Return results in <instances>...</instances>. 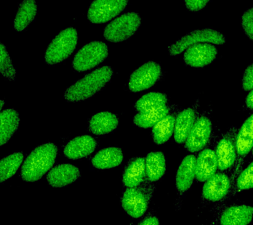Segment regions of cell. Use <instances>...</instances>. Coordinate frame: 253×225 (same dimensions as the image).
I'll list each match as a JSON object with an SVG mask.
<instances>
[{"label": "cell", "instance_id": "obj_1", "mask_svg": "<svg viewBox=\"0 0 253 225\" xmlns=\"http://www.w3.org/2000/svg\"><path fill=\"white\" fill-rule=\"evenodd\" d=\"M114 71L110 66H103L93 71L69 87L64 94L65 99L77 102L94 95L112 79Z\"/></svg>", "mask_w": 253, "mask_h": 225}, {"label": "cell", "instance_id": "obj_2", "mask_svg": "<svg viewBox=\"0 0 253 225\" xmlns=\"http://www.w3.org/2000/svg\"><path fill=\"white\" fill-rule=\"evenodd\" d=\"M57 155V148L53 143H45L36 148L22 165V179L26 181L39 180L53 167Z\"/></svg>", "mask_w": 253, "mask_h": 225}, {"label": "cell", "instance_id": "obj_3", "mask_svg": "<svg viewBox=\"0 0 253 225\" xmlns=\"http://www.w3.org/2000/svg\"><path fill=\"white\" fill-rule=\"evenodd\" d=\"M77 41V31L73 27L61 31L47 47L45 54V62L48 64H55L68 58L74 51Z\"/></svg>", "mask_w": 253, "mask_h": 225}, {"label": "cell", "instance_id": "obj_4", "mask_svg": "<svg viewBox=\"0 0 253 225\" xmlns=\"http://www.w3.org/2000/svg\"><path fill=\"white\" fill-rule=\"evenodd\" d=\"M141 24V18L137 13H125L109 23L104 29V37L113 43L122 42L130 38Z\"/></svg>", "mask_w": 253, "mask_h": 225}, {"label": "cell", "instance_id": "obj_5", "mask_svg": "<svg viewBox=\"0 0 253 225\" xmlns=\"http://www.w3.org/2000/svg\"><path fill=\"white\" fill-rule=\"evenodd\" d=\"M108 46L101 41H92L84 45L75 54L73 67L77 72H85L98 66L107 58Z\"/></svg>", "mask_w": 253, "mask_h": 225}, {"label": "cell", "instance_id": "obj_6", "mask_svg": "<svg viewBox=\"0 0 253 225\" xmlns=\"http://www.w3.org/2000/svg\"><path fill=\"white\" fill-rule=\"evenodd\" d=\"M201 43H211L215 45H223L225 43L224 35L212 29H205L192 31L182 37L169 47V54L176 56L181 54L185 49Z\"/></svg>", "mask_w": 253, "mask_h": 225}, {"label": "cell", "instance_id": "obj_7", "mask_svg": "<svg viewBox=\"0 0 253 225\" xmlns=\"http://www.w3.org/2000/svg\"><path fill=\"white\" fill-rule=\"evenodd\" d=\"M162 75L160 65L154 62H148L134 71L130 77L128 88L130 91H142L152 88Z\"/></svg>", "mask_w": 253, "mask_h": 225}, {"label": "cell", "instance_id": "obj_8", "mask_svg": "<svg viewBox=\"0 0 253 225\" xmlns=\"http://www.w3.org/2000/svg\"><path fill=\"white\" fill-rule=\"evenodd\" d=\"M126 0H96L88 11V20L93 23H106L120 14L126 6Z\"/></svg>", "mask_w": 253, "mask_h": 225}, {"label": "cell", "instance_id": "obj_9", "mask_svg": "<svg viewBox=\"0 0 253 225\" xmlns=\"http://www.w3.org/2000/svg\"><path fill=\"white\" fill-rule=\"evenodd\" d=\"M211 123L205 116L199 118L194 124L185 141V148L191 153L201 151L211 137Z\"/></svg>", "mask_w": 253, "mask_h": 225}, {"label": "cell", "instance_id": "obj_10", "mask_svg": "<svg viewBox=\"0 0 253 225\" xmlns=\"http://www.w3.org/2000/svg\"><path fill=\"white\" fill-rule=\"evenodd\" d=\"M231 190L230 179L226 174L216 173L204 183L203 197L206 200L217 202L225 198Z\"/></svg>", "mask_w": 253, "mask_h": 225}, {"label": "cell", "instance_id": "obj_11", "mask_svg": "<svg viewBox=\"0 0 253 225\" xmlns=\"http://www.w3.org/2000/svg\"><path fill=\"white\" fill-rule=\"evenodd\" d=\"M217 54V48L213 45L199 43L187 49L184 54V61L190 66L202 68L212 62Z\"/></svg>", "mask_w": 253, "mask_h": 225}, {"label": "cell", "instance_id": "obj_12", "mask_svg": "<svg viewBox=\"0 0 253 225\" xmlns=\"http://www.w3.org/2000/svg\"><path fill=\"white\" fill-rule=\"evenodd\" d=\"M148 199L143 191L137 187L127 188L122 197V206L125 211L134 219L143 216L148 209Z\"/></svg>", "mask_w": 253, "mask_h": 225}, {"label": "cell", "instance_id": "obj_13", "mask_svg": "<svg viewBox=\"0 0 253 225\" xmlns=\"http://www.w3.org/2000/svg\"><path fill=\"white\" fill-rule=\"evenodd\" d=\"M217 170L216 157L212 149H204L196 158L195 179L197 181L205 182Z\"/></svg>", "mask_w": 253, "mask_h": 225}, {"label": "cell", "instance_id": "obj_14", "mask_svg": "<svg viewBox=\"0 0 253 225\" xmlns=\"http://www.w3.org/2000/svg\"><path fill=\"white\" fill-rule=\"evenodd\" d=\"M80 177L78 168L71 164H63L53 168L47 176L51 186L61 187L74 182Z\"/></svg>", "mask_w": 253, "mask_h": 225}, {"label": "cell", "instance_id": "obj_15", "mask_svg": "<svg viewBox=\"0 0 253 225\" xmlns=\"http://www.w3.org/2000/svg\"><path fill=\"white\" fill-rule=\"evenodd\" d=\"M96 145V140L91 136H79L67 144L64 149V155L70 159H81L92 153Z\"/></svg>", "mask_w": 253, "mask_h": 225}, {"label": "cell", "instance_id": "obj_16", "mask_svg": "<svg viewBox=\"0 0 253 225\" xmlns=\"http://www.w3.org/2000/svg\"><path fill=\"white\" fill-rule=\"evenodd\" d=\"M252 219V206L235 205L227 207L223 211L219 218V225H249Z\"/></svg>", "mask_w": 253, "mask_h": 225}, {"label": "cell", "instance_id": "obj_17", "mask_svg": "<svg viewBox=\"0 0 253 225\" xmlns=\"http://www.w3.org/2000/svg\"><path fill=\"white\" fill-rule=\"evenodd\" d=\"M195 155L186 156L180 164L176 173V188L180 193H185L191 187L195 179Z\"/></svg>", "mask_w": 253, "mask_h": 225}, {"label": "cell", "instance_id": "obj_18", "mask_svg": "<svg viewBox=\"0 0 253 225\" xmlns=\"http://www.w3.org/2000/svg\"><path fill=\"white\" fill-rule=\"evenodd\" d=\"M215 154L219 171L231 169L236 162L235 145L230 137H223L219 141Z\"/></svg>", "mask_w": 253, "mask_h": 225}, {"label": "cell", "instance_id": "obj_19", "mask_svg": "<svg viewBox=\"0 0 253 225\" xmlns=\"http://www.w3.org/2000/svg\"><path fill=\"white\" fill-rule=\"evenodd\" d=\"M146 179L145 159L137 157L128 164L123 176V182L128 188L139 186Z\"/></svg>", "mask_w": 253, "mask_h": 225}, {"label": "cell", "instance_id": "obj_20", "mask_svg": "<svg viewBox=\"0 0 253 225\" xmlns=\"http://www.w3.org/2000/svg\"><path fill=\"white\" fill-rule=\"evenodd\" d=\"M124 160L122 149L118 147H108L103 149L92 158L94 167L100 170L110 169L118 167Z\"/></svg>", "mask_w": 253, "mask_h": 225}, {"label": "cell", "instance_id": "obj_21", "mask_svg": "<svg viewBox=\"0 0 253 225\" xmlns=\"http://www.w3.org/2000/svg\"><path fill=\"white\" fill-rule=\"evenodd\" d=\"M119 120L110 112H102L94 114L89 122V131L95 135H104L116 129Z\"/></svg>", "mask_w": 253, "mask_h": 225}, {"label": "cell", "instance_id": "obj_22", "mask_svg": "<svg viewBox=\"0 0 253 225\" xmlns=\"http://www.w3.org/2000/svg\"><path fill=\"white\" fill-rule=\"evenodd\" d=\"M145 159L146 179L150 182L161 179L166 171L165 156L160 151L151 152Z\"/></svg>", "mask_w": 253, "mask_h": 225}, {"label": "cell", "instance_id": "obj_23", "mask_svg": "<svg viewBox=\"0 0 253 225\" xmlns=\"http://www.w3.org/2000/svg\"><path fill=\"white\" fill-rule=\"evenodd\" d=\"M19 116L14 109H6L0 113V146L5 145L19 127Z\"/></svg>", "mask_w": 253, "mask_h": 225}, {"label": "cell", "instance_id": "obj_24", "mask_svg": "<svg viewBox=\"0 0 253 225\" xmlns=\"http://www.w3.org/2000/svg\"><path fill=\"white\" fill-rule=\"evenodd\" d=\"M195 122V111L191 108L183 110L175 119L174 139L177 143L185 142Z\"/></svg>", "mask_w": 253, "mask_h": 225}, {"label": "cell", "instance_id": "obj_25", "mask_svg": "<svg viewBox=\"0 0 253 225\" xmlns=\"http://www.w3.org/2000/svg\"><path fill=\"white\" fill-rule=\"evenodd\" d=\"M253 116H251L241 126L237 135L235 149L237 155L244 158L250 153L253 147Z\"/></svg>", "mask_w": 253, "mask_h": 225}, {"label": "cell", "instance_id": "obj_26", "mask_svg": "<svg viewBox=\"0 0 253 225\" xmlns=\"http://www.w3.org/2000/svg\"><path fill=\"white\" fill-rule=\"evenodd\" d=\"M37 13V5L34 0H25L20 3L15 21L14 28L22 31L34 20Z\"/></svg>", "mask_w": 253, "mask_h": 225}, {"label": "cell", "instance_id": "obj_27", "mask_svg": "<svg viewBox=\"0 0 253 225\" xmlns=\"http://www.w3.org/2000/svg\"><path fill=\"white\" fill-rule=\"evenodd\" d=\"M175 126V118L168 115L158 122L152 129V137L157 145L166 143L173 135Z\"/></svg>", "mask_w": 253, "mask_h": 225}, {"label": "cell", "instance_id": "obj_28", "mask_svg": "<svg viewBox=\"0 0 253 225\" xmlns=\"http://www.w3.org/2000/svg\"><path fill=\"white\" fill-rule=\"evenodd\" d=\"M169 109L166 106L145 112H139L134 116L133 122L141 128L154 127L158 122L168 115Z\"/></svg>", "mask_w": 253, "mask_h": 225}, {"label": "cell", "instance_id": "obj_29", "mask_svg": "<svg viewBox=\"0 0 253 225\" xmlns=\"http://www.w3.org/2000/svg\"><path fill=\"white\" fill-rule=\"evenodd\" d=\"M23 159V154L18 152L0 160V183L15 175Z\"/></svg>", "mask_w": 253, "mask_h": 225}, {"label": "cell", "instance_id": "obj_30", "mask_svg": "<svg viewBox=\"0 0 253 225\" xmlns=\"http://www.w3.org/2000/svg\"><path fill=\"white\" fill-rule=\"evenodd\" d=\"M167 101L168 98L166 94L152 92L144 94L139 98L134 104V107L139 112H145L166 106Z\"/></svg>", "mask_w": 253, "mask_h": 225}, {"label": "cell", "instance_id": "obj_31", "mask_svg": "<svg viewBox=\"0 0 253 225\" xmlns=\"http://www.w3.org/2000/svg\"><path fill=\"white\" fill-rule=\"evenodd\" d=\"M0 74L9 81L16 79V70L5 45L0 42Z\"/></svg>", "mask_w": 253, "mask_h": 225}, {"label": "cell", "instance_id": "obj_32", "mask_svg": "<svg viewBox=\"0 0 253 225\" xmlns=\"http://www.w3.org/2000/svg\"><path fill=\"white\" fill-rule=\"evenodd\" d=\"M253 163H251L238 176L236 180V185H235L236 191L248 190V189L253 188Z\"/></svg>", "mask_w": 253, "mask_h": 225}, {"label": "cell", "instance_id": "obj_33", "mask_svg": "<svg viewBox=\"0 0 253 225\" xmlns=\"http://www.w3.org/2000/svg\"><path fill=\"white\" fill-rule=\"evenodd\" d=\"M242 25L246 35L251 40L253 38V9L245 11L242 16Z\"/></svg>", "mask_w": 253, "mask_h": 225}, {"label": "cell", "instance_id": "obj_34", "mask_svg": "<svg viewBox=\"0 0 253 225\" xmlns=\"http://www.w3.org/2000/svg\"><path fill=\"white\" fill-rule=\"evenodd\" d=\"M253 64L245 70L243 78V88L245 90H250L253 88Z\"/></svg>", "mask_w": 253, "mask_h": 225}, {"label": "cell", "instance_id": "obj_35", "mask_svg": "<svg viewBox=\"0 0 253 225\" xmlns=\"http://www.w3.org/2000/svg\"><path fill=\"white\" fill-rule=\"evenodd\" d=\"M209 2V1H201V0H187L185 1L186 7H187L189 10L193 11H197L201 10L203 7H205L207 5V3Z\"/></svg>", "mask_w": 253, "mask_h": 225}, {"label": "cell", "instance_id": "obj_36", "mask_svg": "<svg viewBox=\"0 0 253 225\" xmlns=\"http://www.w3.org/2000/svg\"><path fill=\"white\" fill-rule=\"evenodd\" d=\"M138 225H160V221L155 216H149L144 219Z\"/></svg>", "mask_w": 253, "mask_h": 225}, {"label": "cell", "instance_id": "obj_37", "mask_svg": "<svg viewBox=\"0 0 253 225\" xmlns=\"http://www.w3.org/2000/svg\"><path fill=\"white\" fill-rule=\"evenodd\" d=\"M253 90H251V92H249L248 95L247 96L246 98V104L247 107L250 108V109L252 110L253 108Z\"/></svg>", "mask_w": 253, "mask_h": 225}, {"label": "cell", "instance_id": "obj_38", "mask_svg": "<svg viewBox=\"0 0 253 225\" xmlns=\"http://www.w3.org/2000/svg\"><path fill=\"white\" fill-rule=\"evenodd\" d=\"M4 104H5V102H4L3 100H0V110H1L2 108H3Z\"/></svg>", "mask_w": 253, "mask_h": 225}]
</instances>
